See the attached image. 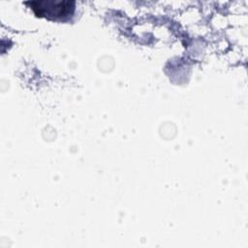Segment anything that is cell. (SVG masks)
Masks as SVG:
<instances>
[{
    "mask_svg": "<svg viewBox=\"0 0 248 248\" xmlns=\"http://www.w3.org/2000/svg\"><path fill=\"white\" fill-rule=\"evenodd\" d=\"M32 10L40 16L63 17L69 16L74 11V2L62 1H39L30 3Z\"/></svg>",
    "mask_w": 248,
    "mask_h": 248,
    "instance_id": "6da1fadb",
    "label": "cell"
}]
</instances>
